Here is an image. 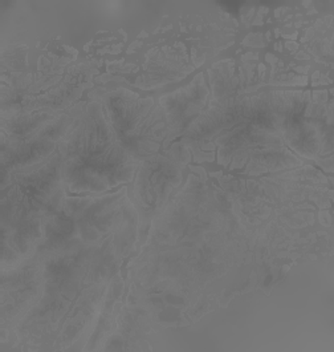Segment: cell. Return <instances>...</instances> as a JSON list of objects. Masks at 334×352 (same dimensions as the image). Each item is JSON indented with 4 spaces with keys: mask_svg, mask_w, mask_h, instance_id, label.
Segmentation results:
<instances>
[{
    "mask_svg": "<svg viewBox=\"0 0 334 352\" xmlns=\"http://www.w3.org/2000/svg\"><path fill=\"white\" fill-rule=\"evenodd\" d=\"M312 105L309 92L272 91L255 96L224 98L211 104L184 138L193 141L217 138L247 124H270L283 128L287 118L307 112Z\"/></svg>",
    "mask_w": 334,
    "mask_h": 352,
    "instance_id": "obj_2",
    "label": "cell"
},
{
    "mask_svg": "<svg viewBox=\"0 0 334 352\" xmlns=\"http://www.w3.org/2000/svg\"><path fill=\"white\" fill-rule=\"evenodd\" d=\"M207 98L208 88L203 75H198L189 85L174 94L160 98L159 105L165 112L169 126L167 140H174L187 132L194 121L203 113Z\"/></svg>",
    "mask_w": 334,
    "mask_h": 352,
    "instance_id": "obj_7",
    "label": "cell"
},
{
    "mask_svg": "<svg viewBox=\"0 0 334 352\" xmlns=\"http://www.w3.org/2000/svg\"><path fill=\"white\" fill-rule=\"evenodd\" d=\"M102 108L119 142L138 162L156 156L169 138L162 107L153 98L118 89L102 98Z\"/></svg>",
    "mask_w": 334,
    "mask_h": 352,
    "instance_id": "obj_3",
    "label": "cell"
},
{
    "mask_svg": "<svg viewBox=\"0 0 334 352\" xmlns=\"http://www.w3.org/2000/svg\"><path fill=\"white\" fill-rule=\"evenodd\" d=\"M215 144L219 164L251 175L301 165V160L288 148L277 125H241L219 135Z\"/></svg>",
    "mask_w": 334,
    "mask_h": 352,
    "instance_id": "obj_4",
    "label": "cell"
},
{
    "mask_svg": "<svg viewBox=\"0 0 334 352\" xmlns=\"http://www.w3.org/2000/svg\"><path fill=\"white\" fill-rule=\"evenodd\" d=\"M180 168L165 155L146 158L138 166L134 195L142 213L153 215L160 210L170 193L180 182Z\"/></svg>",
    "mask_w": 334,
    "mask_h": 352,
    "instance_id": "obj_6",
    "label": "cell"
},
{
    "mask_svg": "<svg viewBox=\"0 0 334 352\" xmlns=\"http://www.w3.org/2000/svg\"><path fill=\"white\" fill-rule=\"evenodd\" d=\"M61 179L76 195L104 193L133 181L141 162L119 142L101 102H91L73 118L59 145Z\"/></svg>",
    "mask_w": 334,
    "mask_h": 352,
    "instance_id": "obj_1",
    "label": "cell"
},
{
    "mask_svg": "<svg viewBox=\"0 0 334 352\" xmlns=\"http://www.w3.org/2000/svg\"><path fill=\"white\" fill-rule=\"evenodd\" d=\"M73 118L60 115L35 132L23 138H1L3 175L34 168L47 162L59 151L60 142L67 136Z\"/></svg>",
    "mask_w": 334,
    "mask_h": 352,
    "instance_id": "obj_5",
    "label": "cell"
}]
</instances>
